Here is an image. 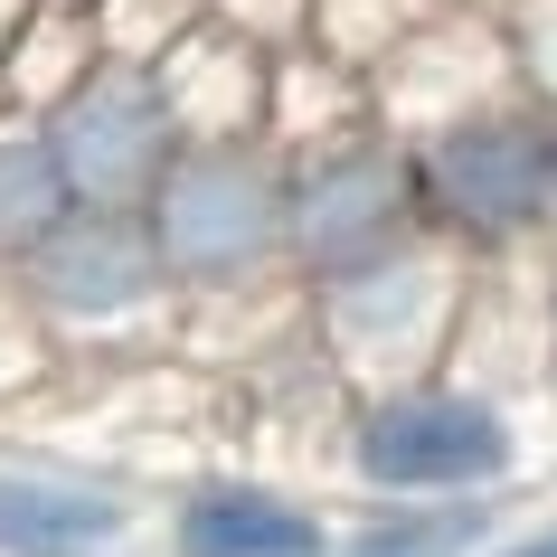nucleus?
Wrapping results in <instances>:
<instances>
[{
	"label": "nucleus",
	"mask_w": 557,
	"mask_h": 557,
	"mask_svg": "<svg viewBox=\"0 0 557 557\" xmlns=\"http://www.w3.org/2000/svg\"><path fill=\"white\" fill-rule=\"evenodd\" d=\"M416 189L472 236H520L557 208V133L539 114H463L425 143Z\"/></svg>",
	"instance_id": "20e7f679"
},
{
	"label": "nucleus",
	"mask_w": 557,
	"mask_h": 557,
	"mask_svg": "<svg viewBox=\"0 0 557 557\" xmlns=\"http://www.w3.org/2000/svg\"><path fill=\"white\" fill-rule=\"evenodd\" d=\"M29 284L58 322H133L151 312V294L171 284V264L151 246V218L143 208H66L58 227L29 246Z\"/></svg>",
	"instance_id": "0eeeda50"
},
{
	"label": "nucleus",
	"mask_w": 557,
	"mask_h": 557,
	"mask_svg": "<svg viewBox=\"0 0 557 557\" xmlns=\"http://www.w3.org/2000/svg\"><path fill=\"white\" fill-rule=\"evenodd\" d=\"M180 557H322L331 529L284 492H256V482H208V492L180 500L171 520Z\"/></svg>",
	"instance_id": "6e6552de"
},
{
	"label": "nucleus",
	"mask_w": 557,
	"mask_h": 557,
	"mask_svg": "<svg viewBox=\"0 0 557 557\" xmlns=\"http://www.w3.org/2000/svg\"><path fill=\"white\" fill-rule=\"evenodd\" d=\"M510 463H520V435L482 387H435V379L369 387V407L350 425V472L369 492L454 500V492H492Z\"/></svg>",
	"instance_id": "f03ea898"
},
{
	"label": "nucleus",
	"mask_w": 557,
	"mask_h": 557,
	"mask_svg": "<svg viewBox=\"0 0 557 557\" xmlns=\"http://www.w3.org/2000/svg\"><path fill=\"white\" fill-rule=\"evenodd\" d=\"M48 151H58L66 189L86 208H143L161 161L180 151V123L161 104V76L133 58H104L86 66L76 86L48 104Z\"/></svg>",
	"instance_id": "7ed1b4c3"
},
{
	"label": "nucleus",
	"mask_w": 557,
	"mask_h": 557,
	"mask_svg": "<svg viewBox=\"0 0 557 557\" xmlns=\"http://www.w3.org/2000/svg\"><path fill=\"white\" fill-rule=\"evenodd\" d=\"M472 539H482V510L444 500V510H387V520H369L359 539H341L322 557H472Z\"/></svg>",
	"instance_id": "9b49d317"
},
{
	"label": "nucleus",
	"mask_w": 557,
	"mask_h": 557,
	"mask_svg": "<svg viewBox=\"0 0 557 557\" xmlns=\"http://www.w3.org/2000/svg\"><path fill=\"white\" fill-rule=\"evenodd\" d=\"M66 208H76V189H66L48 133H0V246H20V256H29Z\"/></svg>",
	"instance_id": "9d476101"
},
{
	"label": "nucleus",
	"mask_w": 557,
	"mask_h": 557,
	"mask_svg": "<svg viewBox=\"0 0 557 557\" xmlns=\"http://www.w3.org/2000/svg\"><path fill=\"white\" fill-rule=\"evenodd\" d=\"M143 218H151V246H161L171 274H189V284H246L256 264L284 256V171L264 151H246L236 133L180 143L161 161V180H151Z\"/></svg>",
	"instance_id": "f257e3e1"
},
{
	"label": "nucleus",
	"mask_w": 557,
	"mask_h": 557,
	"mask_svg": "<svg viewBox=\"0 0 557 557\" xmlns=\"http://www.w3.org/2000/svg\"><path fill=\"white\" fill-rule=\"evenodd\" d=\"M123 510L95 482H58V472H0V557H104L123 548Z\"/></svg>",
	"instance_id": "1a4fd4ad"
},
{
	"label": "nucleus",
	"mask_w": 557,
	"mask_h": 557,
	"mask_svg": "<svg viewBox=\"0 0 557 557\" xmlns=\"http://www.w3.org/2000/svg\"><path fill=\"white\" fill-rule=\"evenodd\" d=\"M492 557H557V520L539 529V539H510V548H492Z\"/></svg>",
	"instance_id": "ddd939ff"
},
{
	"label": "nucleus",
	"mask_w": 557,
	"mask_h": 557,
	"mask_svg": "<svg viewBox=\"0 0 557 557\" xmlns=\"http://www.w3.org/2000/svg\"><path fill=\"white\" fill-rule=\"evenodd\" d=\"M416 208H425L416 161H397V151H379V143H341L302 180H284V246H294L312 274H350V264L407 246Z\"/></svg>",
	"instance_id": "39448f33"
},
{
	"label": "nucleus",
	"mask_w": 557,
	"mask_h": 557,
	"mask_svg": "<svg viewBox=\"0 0 557 557\" xmlns=\"http://www.w3.org/2000/svg\"><path fill=\"white\" fill-rule=\"evenodd\" d=\"M312 0H218V20H227L236 38H256V29H284V20H302Z\"/></svg>",
	"instance_id": "f8f14e48"
},
{
	"label": "nucleus",
	"mask_w": 557,
	"mask_h": 557,
	"mask_svg": "<svg viewBox=\"0 0 557 557\" xmlns=\"http://www.w3.org/2000/svg\"><path fill=\"white\" fill-rule=\"evenodd\" d=\"M331 294V341L359 379L379 387H407L425 379V359L444 341V312H454V284L425 246H387V256L350 264V274H322Z\"/></svg>",
	"instance_id": "423d86ee"
},
{
	"label": "nucleus",
	"mask_w": 557,
	"mask_h": 557,
	"mask_svg": "<svg viewBox=\"0 0 557 557\" xmlns=\"http://www.w3.org/2000/svg\"><path fill=\"white\" fill-rule=\"evenodd\" d=\"M58 10H86V0H58Z\"/></svg>",
	"instance_id": "4468645a"
}]
</instances>
